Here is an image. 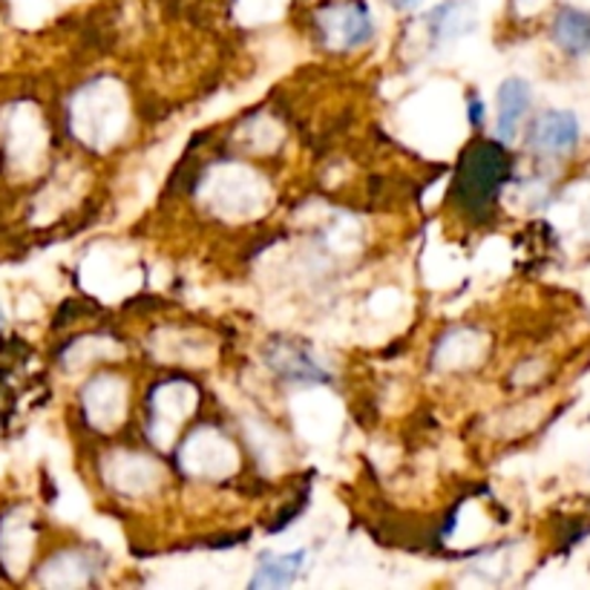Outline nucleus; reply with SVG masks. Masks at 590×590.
<instances>
[{
	"label": "nucleus",
	"mask_w": 590,
	"mask_h": 590,
	"mask_svg": "<svg viewBox=\"0 0 590 590\" xmlns=\"http://www.w3.org/2000/svg\"><path fill=\"white\" fill-rule=\"evenodd\" d=\"M323 29L331 41L352 50L372 38V18H369V7L363 3H345V7L329 9L323 14Z\"/></svg>",
	"instance_id": "nucleus-1"
},
{
	"label": "nucleus",
	"mask_w": 590,
	"mask_h": 590,
	"mask_svg": "<svg viewBox=\"0 0 590 590\" xmlns=\"http://www.w3.org/2000/svg\"><path fill=\"white\" fill-rule=\"evenodd\" d=\"M579 142V122L568 110L545 113L530 130V144L541 153H565Z\"/></svg>",
	"instance_id": "nucleus-2"
},
{
	"label": "nucleus",
	"mask_w": 590,
	"mask_h": 590,
	"mask_svg": "<svg viewBox=\"0 0 590 590\" xmlns=\"http://www.w3.org/2000/svg\"><path fill=\"white\" fill-rule=\"evenodd\" d=\"M530 107V84L521 79H507L498 90V136L504 142L516 138V130Z\"/></svg>",
	"instance_id": "nucleus-3"
},
{
	"label": "nucleus",
	"mask_w": 590,
	"mask_h": 590,
	"mask_svg": "<svg viewBox=\"0 0 590 590\" xmlns=\"http://www.w3.org/2000/svg\"><path fill=\"white\" fill-rule=\"evenodd\" d=\"M553 38L568 55H588L590 52V12L565 9L553 23Z\"/></svg>",
	"instance_id": "nucleus-4"
},
{
	"label": "nucleus",
	"mask_w": 590,
	"mask_h": 590,
	"mask_svg": "<svg viewBox=\"0 0 590 590\" xmlns=\"http://www.w3.org/2000/svg\"><path fill=\"white\" fill-rule=\"evenodd\" d=\"M302 565H306V550L288 556H266L253 573L251 588H288L300 576Z\"/></svg>",
	"instance_id": "nucleus-5"
},
{
	"label": "nucleus",
	"mask_w": 590,
	"mask_h": 590,
	"mask_svg": "<svg viewBox=\"0 0 590 590\" xmlns=\"http://www.w3.org/2000/svg\"><path fill=\"white\" fill-rule=\"evenodd\" d=\"M469 27H473V21H469V14L464 12L460 3H444V7H438L429 14L432 41L435 43L453 41V38L464 35Z\"/></svg>",
	"instance_id": "nucleus-6"
},
{
	"label": "nucleus",
	"mask_w": 590,
	"mask_h": 590,
	"mask_svg": "<svg viewBox=\"0 0 590 590\" xmlns=\"http://www.w3.org/2000/svg\"><path fill=\"white\" fill-rule=\"evenodd\" d=\"M273 366L280 369L282 374H288L291 381H306V377H325V372L320 369V363L306 360V354L300 349H286V354H277Z\"/></svg>",
	"instance_id": "nucleus-7"
},
{
	"label": "nucleus",
	"mask_w": 590,
	"mask_h": 590,
	"mask_svg": "<svg viewBox=\"0 0 590 590\" xmlns=\"http://www.w3.org/2000/svg\"><path fill=\"white\" fill-rule=\"evenodd\" d=\"M469 115H473V124H482L484 122V104L482 101H473V104H469Z\"/></svg>",
	"instance_id": "nucleus-8"
},
{
	"label": "nucleus",
	"mask_w": 590,
	"mask_h": 590,
	"mask_svg": "<svg viewBox=\"0 0 590 590\" xmlns=\"http://www.w3.org/2000/svg\"><path fill=\"white\" fill-rule=\"evenodd\" d=\"M417 3H421V0H395V7H401V9H412V7H417Z\"/></svg>",
	"instance_id": "nucleus-9"
},
{
	"label": "nucleus",
	"mask_w": 590,
	"mask_h": 590,
	"mask_svg": "<svg viewBox=\"0 0 590 590\" xmlns=\"http://www.w3.org/2000/svg\"><path fill=\"white\" fill-rule=\"evenodd\" d=\"M0 323H3V311H0Z\"/></svg>",
	"instance_id": "nucleus-10"
}]
</instances>
